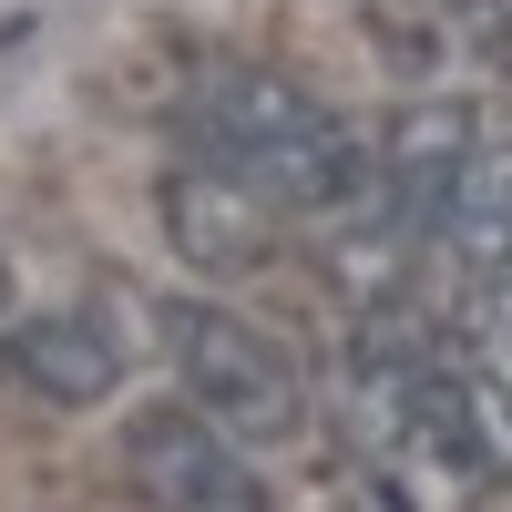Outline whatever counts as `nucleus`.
<instances>
[{"label":"nucleus","mask_w":512,"mask_h":512,"mask_svg":"<svg viewBox=\"0 0 512 512\" xmlns=\"http://www.w3.org/2000/svg\"><path fill=\"white\" fill-rule=\"evenodd\" d=\"M472 154H482V134H472V113H461V103H410L390 134H379V164H369L390 226H400V236L441 226V205H451V185H461V164H472Z\"/></svg>","instance_id":"5"},{"label":"nucleus","mask_w":512,"mask_h":512,"mask_svg":"<svg viewBox=\"0 0 512 512\" xmlns=\"http://www.w3.org/2000/svg\"><path fill=\"white\" fill-rule=\"evenodd\" d=\"M441 11H451L461 31H472V41H492V52L512 41V0H441Z\"/></svg>","instance_id":"9"},{"label":"nucleus","mask_w":512,"mask_h":512,"mask_svg":"<svg viewBox=\"0 0 512 512\" xmlns=\"http://www.w3.org/2000/svg\"><path fill=\"white\" fill-rule=\"evenodd\" d=\"M0 318H11V267H0Z\"/></svg>","instance_id":"10"},{"label":"nucleus","mask_w":512,"mask_h":512,"mask_svg":"<svg viewBox=\"0 0 512 512\" xmlns=\"http://www.w3.org/2000/svg\"><path fill=\"white\" fill-rule=\"evenodd\" d=\"M123 472H134V492L154 512H267L246 451L226 431H205L195 410H144L123 431Z\"/></svg>","instance_id":"3"},{"label":"nucleus","mask_w":512,"mask_h":512,"mask_svg":"<svg viewBox=\"0 0 512 512\" xmlns=\"http://www.w3.org/2000/svg\"><path fill=\"white\" fill-rule=\"evenodd\" d=\"M441 226H451V246H461L472 277H502L512 267V154H472V164H461Z\"/></svg>","instance_id":"7"},{"label":"nucleus","mask_w":512,"mask_h":512,"mask_svg":"<svg viewBox=\"0 0 512 512\" xmlns=\"http://www.w3.org/2000/svg\"><path fill=\"white\" fill-rule=\"evenodd\" d=\"M154 216H164V246L195 277H256L277 256V205L246 175H226V164H175L154 185Z\"/></svg>","instance_id":"4"},{"label":"nucleus","mask_w":512,"mask_h":512,"mask_svg":"<svg viewBox=\"0 0 512 512\" xmlns=\"http://www.w3.org/2000/svg\"><path fill=\"white\" fill-rule=\"evenodd\" d=\"M461 359H472L492 390L512 400V267L502 277H472V318H461Z\"/></svg>","instance_id":"8"},{"label":"nucleus","mask_w":512,"mask_h":512,"mask_svg":"<svg viewBox=\"0 0 512 512\" xmlns=\"http://www.w3.org/2000/svg\"><path fill=\"white\" fill-rule=\"evenodd\" d=\"M11 369L52 410H93V400L123 390V338L103 318H82V308L72 318H31V328H11Z\"/></svg>","instance_id":"6"},{"label":"nucleus","mask_w":512,"mask_h":512,"mask_svg":"<svg viewBox=\"0 0 512 512\" xmlns=\"http://www.w3.org/2000/svg\"><path fill=\"white\" fill-rule=\"evenodd\" d=\"M185 123H195L205 164L246 175L267 205L328 216V205L369 195V154H359V134H349V123H338L328 103H308L287 72H246V62H216V72H195V93H185Z\"/></svg>","instance_id":"1"},{"label":"nucleus","mask_w":512,"mask_h":512,"mask_svg":"<svg viewBox=\"0 0 512 512\" xmlns=\"http://www.w3.org/2000/svg\"><path fill=\"white\" fill-rule=\"evenodd\" d=\"M164 349H175L185 410L205 431H226L236 451H277V441L308 431V379H297V359L256 318L185 297V308H164Z\"/></svg>","instance_id":"2"}]
</instances>
